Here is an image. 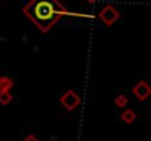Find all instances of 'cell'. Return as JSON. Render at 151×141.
<instances>
[{"instance_id": "cell-5", "label": "cell", "mask_w": 151, "mask_h": 141, "mask_svg": "<svg viewBox=\"0 0 151 141\" xmlns=\"http://www.w3.org/2000/svg\"><path fill=\"white\" fill-rule=\"evenodd\" d=\"M14 80L8 76H2L0 77V92H5V91H11L14 88Z\"/></svg>"}, {"instance_id": "cell-6", "label": "cell", "mask_w": 151, "mask_h": 141, "mask_svg": "<svg viewBox=\"0 0 151 141\" xmlns=\"http://www.w3.org/2000/svg\"><path fill=\"white\" fill-rule=\"evenodd\" d=\"M120 119H122L124 123L130 125V123H133V122H135V119H136V113H135L132 108H127V110H124V111L122 113Z\"/></svg>"}, {"instance_id": "cell-10", "label": "cell", "mask_w": 151, "mask_h": 141, "mask_svg": "<svg viewBox=\"0 0 151 141\" xmlns=\"http://www.w3.org/2000/svg\"><path fill=\"white\" fill-rule=\"evenodd\" d=\"M86 2H88V3H96L98 0H86Z\"/></svg>"}, {"instance_id": "cell-3", "label": "cell", "mask_w": 151, "mask_h": 141, "mask_svg": "<svg viewBox=\"0 0 151 141\" xmlns=\"http://www.w3.org/2000/svg\"><path fill=\"white\" fill-rule=\"evenodd\" d=\"M59 103L68 110V111H73V110H76L79 106H80V103H82V98H80V95L76 92V91H73V89H68L64 95H61V98H59Z\"/></svg>"}, {"instance_id": "cell-7", "label": "cell", "mask_w": 151, "mask_h": 141, "mask_svg": "<svg viewBox=\"0 0 151 141\" xmlns=\"http://www.w3.org/2000/svg\"><path fill=\"white\" fill-rule=\"evenodd\" d=\"M12 101H14V95L11 94V91L0 92V104H2V106H8Z\"/></svg>"}, {"instance_id": "cell-2", "label": "cell", "mask_w": 151, "mask_h": 141, "mask_svg": "<svg viewBox=\"0 0 151 141\" xmlns=\"http://www.w3.org/2000/svg\"><path fill=\"white\" fill-rule=\"evenodd\" d=\"M98 18L107 25V27H111L119 18H120V12L117 8H114L113 5H105L99 14H98Z\"/></svg>"}, {"instance_id": "cell-9", "label": "cell", "mask_w": 151, "mask_h": 141, "mask_svg": "<svg viewBox=\"0 0 151 141\" xmlns=\"http://www.w3.org/2000/svg\"><path fill=\"white\" fill-rule=\"evenodd\" d=\"M22 141H39V138L36 137V135H33V134H30V135H27Z\"/></svg>"}, {"instance_id": "cell-4", "label": "cell", "mask_w": 151, "mask_h": 141, "mask_svg": "<svg viewBox=\"0 0 151 141\" xmlns=\"http://www.w3.org/2000/svg\"><path fill=\"white\" fill-rule=\"evenodd\" d=\"M132 92H133V95L136 97V100L145 101V100H148V97L151 95V88H150V85H148L145 80H139V82L132 88Z\"/></svg>"}, {"instance_id": "cell-8", "label": "cell", "mask_w": 151, "mask_h": 141, "mask_svg": "<svg viewBox=\"0 0 151 141\" xmlns=\"http://www.w3.org/2000/svg\"><path fill=\"white\" fill-rule=\"evenodd\" d=\"M127 103H129V100H127V97H126V95H123V94L117 95V97H116V100H114L116 107H120V108L126 107V106H127Z\"/></svg>"}, {"instance_id": "cell-1", "label": "cell", "mask_w": 151, "mask_h": 141, "mask_svg": "<svg viewBox=\"0 0 151 141\" xmlns=\"http://www.w3.org/2000/svg\"><path fill=\"white\" fill-rule=\"evenodd\" d=\"M22 12L43 33H47L53 25H56L62 17L70 15L59 0H30L22 8Z\"/></svg>"}]
</instances>
